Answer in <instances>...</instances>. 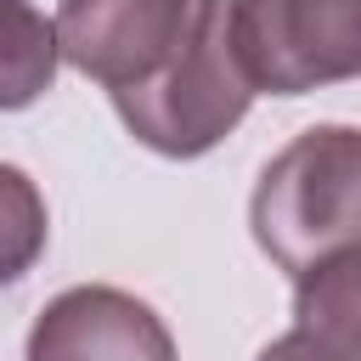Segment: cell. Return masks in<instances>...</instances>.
Here are the masks:
<instances>
[{"instance_id": "6", "label": "cell", "mask_w": 361, "mask_h": 361, "mask_svg": "<svg viewBox=\"0 0 361 361\" xmlns=\"http://www.w3.org/2000/svg\"><path fill=\"white\" fill-rule=\"evenodd\" d=\"M293 316H299V327H310V333L361 355V243L316 259L310 271H299Z\"/></svg>"}, {"instance_id": "7", "label": "cell", "mask_w": 361, "mask_h": 361, "mask_svg": "<svg viewBox=\"0 0 361 361\" xmlns=\"http://www.w3.org/2000/svg\"><path fill=\"white\" fill-rule=\"evenodd\" d=\"M51 79H56V28L34 6L0 0V113L39 102Z\"/></svg>"}, {"instance_id": "8", "label": "cell", "mask_w": 361, "mask_h": 361, "mask_svg": "<svg viewBox=\"0 0 361 361\" xmlns=\"http://www.w3.org/2000/svg\"><path fill=\"white\" fill-rule=\"evenodd\" d=\"M45 231L51 220H45L39 186L17 164H0V288L34 271V259L45 254Z\"/></svg>"}, {"instance_id": "2", "label": "cell", "mask_w": 361, "mask_h": 361, "mask_svg": "<svg viewBox=\"0 0 361 361\" xmlns=\"http://www.w3.org/2000/svg\"><path fill=\"white\" fill-rule=\"evenodd\" d=\"M254 102V85L231 51V28H226V0H214L192 34V45L180 51V62L169 73H158L141 90H118L113 107L124 118V130L164 152V158H197L214 141H226L243 113Z\"/></svg>"}, {"instance_id": "3", "label": "cell", "mask_w": 361, "mask_h": 361, "mask_svg": "<svg viewBox=\"0 0 361 361\" xmlns=\"http://www.w3.org/2000/svg\"><path fill=\"white\" fill-rule=\"evenodd\" d=\"M226 28L254 90L305 96L361 79V0H226Z\"/></svg>"}, {"instance_id": "1", "label": "cell", "mask_w": 361, "mask_h": 361, "mask_svg": "<svg viewBox=\"0 0 361 361\" xmlns=\"http://www.w3.org/2000/svg\"><path fill=\"white\" fill-rule=\"evenodd\" d=\"M254 243L282 271H310L316 259L361 243V130L310 124L293 135L254 186L248 203Z\"/></svg>"}, {"instance_id": "4", "label": "cell", "mask_w": 361, "mask_h": 361, "mask_svg": "<svg viewBox=\"0 0 361 361\" xmlns=\"http://www.w3.org/2000/svg\"><path fill=\"white\" fill-rule=\"evenodd\" d=\"M214 0H62L56 56L96 79L107 96L141 90L180 62Z\"/></svg>"}, {"instance_id": "9", "label": "cell", "mask_w": 361, "mask_h": 361, "mask_svg": "<svg viewBox=\"0 0 361 361\" xmlns=\"http://www.w3.org/2000/svg\"><path fill=\"white\" fill-rule=\"evenodd\" d=\"M259 361H361V355L344 350V344H333V338H322V333H310V327H293V333L271 338L259 350Z\"/></svg>"}, {"instance_id": "5", "label": "cell", "mask_w": 361, "mask_h": 361, "mask_svg": "<svg viewBox=\"0 0 361 361\" xmlns=\"http://www.w3.org/2000/svg\"><path fill=\"white\" fill-rule=\"evenodd\" d=\"M23 361H180L152 305L124 288H68L28 327Z\"/></svg>"}]
</instances>
